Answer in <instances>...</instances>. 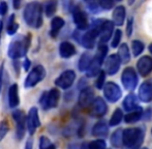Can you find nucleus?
Wrapping results in <instances>:
<instances>
[{"label": "nucleus", "mask_w": 152, "mask_h": 149, "mask_svg": "<svg viewBox=\"0 0 152 149\" xmlns=\"http://www.w3.org/2000/svg\"><path fill=\"white\" fill-rule=\"evenodd\" d=\"M23 18L29 27L38 29L42 26V5L39 2H29L23 10Z\"/></svg>", "instance_id": "1"}, {"label": "nucleus", "mask_w": 152, "mask_h": 149, "mask_svg": "<svg viewBox=\"0 0 152 149\" xmlns=\"http://www.w3.org/2000/svg\"><path fill=\"white\" fill-rule=\"evenodd\" d=\"M31 45V35H20L12 40L7 48V56L12 60L25 57Z\"/></svg>", "instance_id": "2"}, {"label": "nucleus", "mask_w": 152, "mask_h": 149, "mask_svg": "<svg viewBox=\"0 0 152 149\" xmlns=\"http://www.w3.org/2000/svg\"><path fill=\"white\" fill-rule=\"evenodd\" d=\"M144 140V131L139 127H130L122 131V144L127 148H140Z\"/></svg>", "instance_id": "3"}, {"label": "nucleus", "mask_w": 152, "mask_h": 149, "mask_svg": "<svg viewBox=\"0 0 152 149\" xmlns=\"http://www.w3.org/2000/svg\"><path fill=\"white\" fill-rule=\"evenodd\" d=\"M108 53V47L106 45H99L97 49V52L94 55V57L92 58V61L89 65L88 69L86 71L87 77H95L96 74H99L100 72V66H102V62L104 61L106 55Z\"/></svg>", "instance_id": "4"}, {"label": "nucleus", "mask_w": 152, "mask_h": 149, "mask_svg": "<svg viewBox=\"0 0 152 149\" xmlns=\"http://www.w3.org/2000/svg\"><path fill=\"white\" fill-rule=\"evenodd\" d=\"M60 99V91L57 88H52L49 91H45L40 95L39 104L45 110L54 109L58 106Z\"/></svg>", "instance_id": "5"}, {"label": "nucleus", "mask_w": 152, "mask_h": 149, "mask_svg": "<svg viewBox=\"0 0 152 149\" xmlns=\"http://www.w3.org/2000/svg\"><path fill=\"white\" fill-rule=\"evenodd\" d=\"M46 69L42 65H36L27 74L26 79L24 81V87L25 88H32L36 86L39 82H42L46 78Z\"/></svg>", "instance_id": "6"}, {"label": "nucleus", "mask_w": 152, "mask_h": 149, "mask_svg": "<svg viewBox=\"0 0 152 149\" xmlns=\"http://www.w3.org/2000/svg\"><path fill=\"white\" fill-rule=\"evenodd\" d=\"M69 9L72 12V19H74V22L78 30H86L87 28H89L88 17L82 8L70 3Z\"/></svg>", "instance_id": "7"}, {"label": "nucleus", "mask_w": 152, "mask_h": 149, "mask_svg": "<svg viewBox=\"0 0 152 149\" xmlns=\"http://www.w3.org/2000/svg\"><path fill=\"white\" fill-rule=\"evenodd\" d=\"M12 118L16 122L17 139L21 141L26 134V114L23 110H16L12 113Z\"/></svg>", "instance_id": "8"}, {"label": "nucleus", "mask_w": 152, "mask_h": 149, "mask_svg": "<svg viewBox=\"0 0 152 149\" xmlns=\"http://www.w3.org/2000/svg\"><path fill=\"white\" fill-rule=\"evenodd\" d=\"M121 82L124 88L132 91L138 85V74L132 67H126L121 74Z\"/></svg>", "instance_id": "9"}, {"label": "nucleus", "mask_w": 152, "mask_h": 149, "mask_svg": "<svg viewBox=\"0 0 152 149\" xmlns=\"http://www.w3.org/2000/svg\"><path fill=\"white\" fill-rule=\"evenodd\" d=\"M39 126L40 119L38 116V110L36 107H32L26 116V129L30 135H33Z\"/></svg>", "instance_id": "10"}, {"label": "nucleus", "mask_w": 152, "mask_h": 149, "mask_svg": "<svg viewBox=\"0 0 152 149\" xmlns=\"http://www.w3.org/2000/svg\"><path fill=\"white\" fill-rule=\"evenodd\" d=\"M104 95L106 99H108L111 103H116L120 99L122 92L121 89L116 83L108 82L104 86Z\"/></svg>", "instance_id": "11"}, {"label": "nucleus", "mask_w": 152, "mask_h": 149, "mask_svg": "<svg viewBox=\"0 0 152 149\" xmlns=\"http://www.w3.org/2000/svg\"><path fill=\"white\" fill-rule=\"evenodd\" d=\"M75 80H76V73L72 69H67L59 74L58 78L55 80V85L61 89H68L74 84Z\"/></svg>", "instance_id": "12"}, {"label": "nucleus", "mask_w": 152, "mask_h": 149, "mask_svg": "<svg viewBox=\"0 0 152 149\" xmlns=\"http://www.w3.org/2000/svg\"><path fill=\"white\" fill-rule=\"evenodd\" d=\"M121 61L119 59L118 55L113 54L110 55L108 58L104 61V73L109 76H114L117 72L119 71V67H120Z\"/></svg>", "instance_id": "13"}, {"label": "nucleus", "mask_w": 152, "mask_h": 149, "mask_svg": "<svg viewBox=\"0 0 152 149\" xmlns=\"http://www.w3.org/2000/svg\"><path fill=\"white\" fill-rule=\"evenodd\" d=\"M74 38L78 40L79 44H81L83 47H84V48L88 49V50L94 48L96 37H94L93 35L89 32V31L85 32L84 34H82V33L79 32V30L75 31V32H74Z\"/></svg>", "instance_id": "14"}, {"label": "nucleus", "mask_w": 152, "mask_h": 149, "mask_svg": "<svg viewBox=\"0 0 152 149\" xmlns=\"http://www.w3.org/2000/svg\"><path fill=\"white\" fill-rule=\"evenodd\" d=\"M108 111V106L102 97H96L91 103V115L93 117H102Z\"/></svg>", "instance_id": "15"}, {"label": "nucleus", "mask_w": 152, "mask_h": 149, "mask_svg": "<svg viewBox=\"0 0 152 149\" xmlns=\"http://www.w3.org/2000/svg\"><path fill=\"white\" fill-rule=\"evenodd\" d=\"M137 69L141 76H148L152 72V58L150 56H143L137 62Z\"/></svg>", "instance_id": "16"}, {"label": "nucleus", "mask_w": 152, "mask_h": 149, "mask_svg": "<svg viewBox=\"0 0 152 149\" xmlns=\"http://www.w3.org/2000/svg\"><path fill=\"white\" fill-rule=\"evenodd\" d=\"M113 31H114V24H113V22L104 20V23H102V26L99 33L100 45H106V42L110 40V38L112 37Z\"/></svg>", "instance_id": "17"}, {"label": "nucleus", "mask_w": 152, "mask_h": 149, "mask_svg": "<svg viewBox=\"0 0 152 149\" xmlns=\"http://www.w3.org/2000/svg\"><path fill=\"white\" fill-rule=\"evenodd\" d=\"M7 102L8 106L12 109L17 108L20 105V95H19V86L18 84L14 83L12 86L10 87L7 92Z\"/></svg>", "instance_id": "18"}, {"label": "nucleus", "mask_w": 152, "mask_h": 149, "mask_svg": "<svg viewBox=\"0 0 152 149\" xmlns=\"http://www.w3.org/2000/svg\"><path fill=\"white\" fill-rule=\"evenodd\" d=\"M139 99L143 103H149V102L152 101V83L150 81H146L140 86Z\"/></svg>", "instance_id": "19"}, {"label": "nucleus", "mask_w": 152, "mask_h": 149, "mask_svg": "<svg viewBox=\"0 0 152 149\" xmlns=\"http://www.w3.org/2000/svg\"><path fill=\"white\" fill-rule=\"evenodd\" d=\"M94 99V91L90 87H86V88L82 89L79 95V105L81 107L85 108L87 106L91 105V103Z\"/></svg>", "instance_id": "20"}, {"label": "nucleus", "mask_w": 152, "mask_h": 149, "mask_svg": "<svg viewBox=\"0 0 152 149\" xmlns=\"http://www.w3.org/2000/svg\"><path fill=\"white\" fill-rule=\"evenodd\" d=\"M77 50L76 47L69 42H62L59 46V54L62 58L68 59L70 57H72L74 55H76Z\"/></svg>", "instance_id": "21"}, {"label": "nucleus", "mask_w": 152, "mask_h": 149, "mask_svg": "<svg viewBox=\"0 0 152 149\" xmlns=\"http://www.w3.org/2000/svg\"><path fill=\"white\" fill-rule=\"evenodd\" d=\"M64 24V20L61 18V17H54L51 21V29H50V35L52 37H56L57 35L59 34L60 30L63 28Z\"/></svg>", "instance_id": "22"}, {"label": "nucleus", "mask_w": 152, "mask_h": 149, "mask_svg": "<svg viewBox=\"0 0 152 149\" xmlns=\"http://www.w3.org/2000/svg\"><path fill=\"white\" fill-rule=\"evenodd\" d=\"M126 10L123 5L117 6L113 12V24L116 26H121L125 20Z\"/></svg>", "instance_id": "23"}, {"label": "nucleus", "mask_w": 152, "mask_h": 149, "mask_svg": "<svg viewBox=\"0 0 152 149\" xmlns=\"http://www.w3.org/2000/svg\"><path fill=\"white\" fill-rule=\"evenodd\" d=\"M109 133V126L106 121H98L92 129V135L95 137H106Z\"/></svg>", "instance_id": "24"}, {"label": "nucleus", "mask_w": 152, "mask_h": 149, "mask_svg": "<svg viewBox=\"0 0 152 149\" xmlns=\"http://www.w3.org/2000/svg\"><path fill=\"white\" fill-rule=\"evenodd\" d=\"M139 107L140 106L138 105V99L134 93H129L123 101V108L126 111H134Z\"/></svg>", "instance_id": "25"}, {"label": "nucleus", "mask_w": 152, "mask_h": 149, "mask_svg": "<svg viewBox=\"0 0 152 149\" xmlns=\"http://www.w3.org/2000/svg\"><path fill=\"white\" fill-rule=\"evenodd\" d=\"M92 61V56L90 53L88 52H85L82 54L81 56L80 60H79V63H78V67H79V71L80 72H86L88 69L89 65H90Z\"/></svg>", "instance_id": "26"}, {"label": "nucleus", "mask_w": 152, "mask_h": 149, "mask_svg": "<svg viewBox=\"0 0 152 149\" xmlns=\"http://www.w3.org/2000/svg\"><path fill=\"white\" fill-rule=\"evenodd\" d=\"M142 115H143V110L141 107H139L138 109L128 113V114L124 117V120H125L126 123H134L142 118Z\"/></svg>", "instance_id": "27"}, {"label": "nucleus", "mask_w": 152, "mask_h": 149, "mask_svg": "<svg viewBox=\"0 0 152 149\" xmlns=\"http://www.w3.org/2000/svg\"><path fill=\"white\" fill-rule=\"evenodd\" d=\"M118 57L120 59L121 62L127 63L130 60V54H129V49L126 44H122L119 48L118 51Z\"/></svg>", "instance_id": "28"}, {"label": "nucleus", "mask_w": 152, "mask_h": 149, "mask_svg": "<svg viewBox=\"0 0 152 149\" xmlns=\"http://www.w3.org/2000/svg\"><path fill=\"white\" fill-rule=\"evenodd\" d=\"M15 20H16V16L14 14L10 15V19L7 21V28H6V32H7L8 35L16 34V32L19 29V24Z\"/></svg>", "instance_id": "29"}, {"label": "nucleus", "mask_w": 152, "mask_h": 149, "mask_svg": "<svg viewBox=\"0 0 152 149\" xmlns=\"http://www.w3.org/2000/svg\"><path fill=\"white\" fill-rule=\"evenodd\" d=\"M122 131H123L121 129H116L111 137V144L115 148H119L122 145Z\"/></svg>", "instance_id": "30"}, {"label": "nucleus", "mask_w": 152, "mask_h": 149, "mask_svg": "<svg viewBox=\"0 0 152 149\" xmlns=\"http://www.w3.org/2000/svg\"><path fill=\"white\" fill-rule=\"evenodd\" d=\"M57 5H58V2L57 1H49L45 4V14H46L47 17H52L54 16V14L57 10Z\"/></svg>", "instance_id": "31"}, {"label": "nucleus", "mask_w": 152, "mask_h": 149, "mask_svg": "<svg viewBox=\"0 0 152 149\" xmlns=\"http://www.w3.org/2000/svg\"><path fill=\"white\" fill-rule=\"evenodd\" d=\"M122 118H123V113H122L121 109H116L113 113L112 117H111L110 119V123L109 124L111 125V126H116V125H118L119 123L121 122Z\"/></svg>", "instance_id": "32"}, {"label": "nucleus", "mask_w": 152, "mask_h": 149, "mask_svg": "<svg viewBox=\"0 0 152 149\" xmlns=\"http://www.w3.org/2000/svg\"><path fill=\"white\" fill-rule=\"evenodd\" d=\"M39 149H56V146L49 140V138L42 136L39 138Z\"/></svg>", "instance_id": "33"}, {"label": "nucleus", "mask_w": 152, "mask_h": 149, "mask_svg": "<svg viewBox=\"0 0 152 149\" xmlns=\"http://www.w3.org/2000/svg\"><path fill=\"white\" fill-rule=\"evenodd\" d=\"M132 52H134V55L136 57H138L144 51V44L141 40H134L132 44Z\"/></svg>", "instance_id": "34"}, {"label": "nucleus", "mask_w": 152, "mask_h": 149, "mask_svg": "<svg viewBox=\"0 0 152 149\" xmlns=\"http://www.w3.org/2000/svg\"><path fill=\"white\" fill-rule=\"evenodd\" d=\"M87 144L89 149H107V144L104 140H95Z\"/></svg>", "instance_id": "35"}, {"label": "nucleus", "mask_w": 152, "mask_h": 149, "mask_svg": "<svg viewBox=\"0 0 152 149\" xmlns=\"http://www.w3.org/2000/svg\"><path fill=\"white\" fill-rule=\"evenodd\" d=\"M104 81H106V73L104 71H100L99 74H98V77L96 79L95 82V86L97 89H102L104 88Z\"/></svg>", "instance_id": "36"}, {"label": "nucleus", "mask_w": 152, "mask_h": 149, "mask_svg": "<svg viewBox=\"0 0 152 149\" xmlns=\"http://www.w3.org/2000/svg\"><path fill=\"white\" fill-rule=\"evenodd\" d=\"M10 131V125L7 120H3L0 122V140H2L6 136V134Z\"/></svg>", "instance_id": "37"}, {"label": "nucleus", "mask_w": 152, "mask_h": 149, "mask_svg": "<svg viewBox=\"0 0 152 149\" xmlns=\"http://www.w3.org/2000/svg\"><path fill=\"white\" fill-rule=\"evenodd\" d=\"M87 6H88V9L90 10L92 14H98L100 12V7H99V4L98 2L95 1H89L87 2Z\"/></svg>", "instance_id": "38"}, {"label": "nucleus", "mask_w": 152, "mask_h": 149, "mask_svg": "<svg viewBox=\"0 0 152 149\" xmlns=\"http://www.w3.org/2000/svg\"><path fill=\"white\" fill-rule=\"evenodd\" d=\"M121 31L120 30H116L114 33V37H113V40L112 42H111V46H112V48H117L119 45V42H120L121 40V37H122V34H121Z\"/></svg>", "instance_id": "39"}, {"label": "nucleus", "mask_w": 152, "mask_h": 149, "mask_svg": "<svg viewBox=\"0 0 152 149\" xmlns=\"http://www.w3.org/2000/svg\"><path fill=\"white\" fill-rule=\"evenodd\" d=\"M99 4V7L102 9H106L109 10L114 6V1H110V0H102V1H98Z\"/></svg>", "instance_id": "40"}, {"label": "nucleus", "mask_w": 152, "mask_h": 149, "mask_svg": "<svg viewBox=\"0 0 152 149\" xmlns=\"http://www.w3.org/2000/svg\"><path fill=\"white\" fill-rule=\"evenodd\" d=\"M8 12V5L5 1H1L0 2V16H5Z\"/></svg>", "instance_id": "41"}, {"label": "nucleus", "mask_w": 152, "mask_h": 149, "mask_svg": "<svg viewBox=\"0 0 152 149\" xmlns=\"http://www.w3.org/2000/svg\"><path fill=\"white\" fill-rule=\"evenodd\" d=\"M132 22H134V19L129 18L127 21V27H126V32H127V37H130L132 33Z\"/></svg>", "instance_id": "42"}, {"label": "nucleus", "mask_w": 152, "mask_h": 149, "mask_svg": "<svg viewBox=\"0 0 152 149\" xmlns=\"http://www.w3.org/2000/svg\"><path fill=\"white\" fill-rule=\"evenodd\" d=\"M3 74H4V63L0 65V92L2 90V85H3Z\"/></svg>", "instance_id": "43"}, {"label": "nucleus", "mask_w": 152, "mask_h": 149, "mask_svg": "<svg viewBox=\"0 0 152 149\" xmlns=\"http://www.w3.org/2000/svg\"><path fill=\"white\" fill-rule=\"evenodd\" d=\"M30 66H31V61L26 57V58L24 59V61H23V69H24L25 71L27 72V71H29Z\"/></svg>", "instance_id": "44"}, {"label": "nucleus", "mask_w": 152, "mask_h": 149, "mask_svg": "<svg viewBox=\"0 0 152 149\" xmlns=\"http://www.w3.org/2000/svg\"><path fill=\"white\" fill-rule=\"evenodd\" d=\"M24 149H33V142H32L31 139H29L26 141V144H25Z\"/></svg>", "instance_id": "45"}, {"label": "nucleus", "mask_w": 152, "mask_h": 149, "mask_svg": "<svg viewBox=\"0 0 152 149\" xmlns=\"http://www.w3.org/2000/svg\"><path fill=\"white\" fill-rule=\"evenodd\" d=\"M12 5H14V8L18 9L21 5V1H17V0H15V1H12Z\"/></svg>", "instance_id": "46"}, {"label": "nucleus", "mask_w": 152, "mask_h": 149, "mask_svg": "<svg viewBox=\"0 0 152 149\" xmlns=\"http://www.w3.org/2000/svg\"><path fill=\"white\" fill-rule=\"evenodd\" d=\"M80 149H89L88 148V144H87V143H83L82 145H81Z\"/></svg>", "instance_id": "47"}, {"label": "nucleus", "mask_w": 152, "mask_h": 149, "mask_svg": "<svg viewBox=\"0 0 152 149\" xmlns=\"http://www.w3.org/2000/svg\"><path fill=\"white\" fill-rule=\"evenodd\" d=\"M2 29H3V23L0 20V38H1V33H2Z\"/></svg>", "instance_id": "48"}, {"label": "nucleus", "mask_w": 152, "mask_h": 149, "mask_svg": "<svg viewBox=\"0 0 152 149\" xmlns=\"http://www.w3.org/2000/svg\"><path fill=\"white\" fill-rule=\"evenodd\" d=\"M68 148L69 149H78V146H77L76 144H72V145L68 146Z\"/></svg>", "instance_id": "49"}, {"label": "nucleus", "mask_w": 152, "mask_h": 149, "mask_svg": "<svg viewBox=\"0 0 152 149\" xmlns=\"http://www.w3.org/2000/svg\"><path fill=\"white\" fill-rule=\"evenodd\" d=\"M149 52H150L151 54H152V44L150 45V46H149Z\"/></svg>", "instance_id": "50"}, {"label": "nucleus", "mask_w": 152, "mask_h": 149, "mask_svg": "<svg viewBox=\"0 0 152 149\" xmlns=\"http://www.w3.org/2000/svg\"><path fill=\"white\" fill-rule=\"evenodd\" d=\"M127 149H139V148H127Z\"/></svg>", "instance_id": "51"}, {"label": "nucleus", "mask_w": 152, "mask_h": 149, "mask_svg": "<svg viewBox=\"0 0 152 149\" xmlns=\"http://www.w3.org/2000/svg\"><path fill=\"white\" fill-rule=\"evenodd\" d=\"M142 149H148V148H142Z\"/></svg>", "instance_id": "52"}, {"label": "nucleus", "mask_w": 152, "mask_h": 149, "mask_svg": "<svg viewBox=\"0 0 152 149\" xmlns=\"http://www.w3.org/2000/svg\"><path fill=\"white\" fill-rule=\"evenodd\" d=\"M151 133H152V129H151Z\"/></svg>", "instance_id": "53"}]
</instances>
